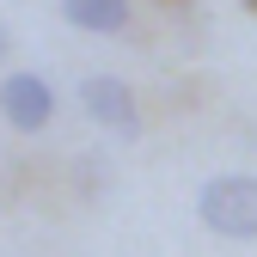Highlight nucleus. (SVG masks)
Returning a JSON list of instances; mask_svg holds the SVG:
<instances>
[{
  "label": "nucleus",
  "mask_w": 257,
  "mask_h": 257,
  "mask_svg": "<svg viewBox=\"0 0 257 257\" xmlns=\"http://www.w3.org/2000/svg\"><path fill=\"white\" fill-rule=\"evenodd\" d=\"M196 220L220 239H257V178L251 172H220L196 190Z\"/></svg>",
  "instance_id": "f257e3e1"
},
{
  "label": "nucleus",
  "mask_w": 257,
  "mask_h": 257,
  "mask_svg": "<svg viewBox=\"0 0 257 257\" xmlns=\"http://www.w3.org/2000/svg\"><path fill=\"white\" fill-rule=\"evenodd\" d=\"M0 116H7V128H19V135H43V128L55 122V86L43 74H7L0 80Z\"/></svg>",
  "instance_id": "f03ea898"
},
{
  "label": "nucleus",
  "mask_w": 257,
  "mask_h": 257,
  "mask_svg": "<svg viewBox=\"0 0 257 257\" xmlns=\"http://www.w3.org/2000/svg\"><path fill=\"white\" fill-rule=\"evenodd\" d=\"M80 110L98 122V128H110V135H128V141L141 135L135 92H128V80H116V74H86L80 80Z\"/></svg>",
  "instance_id": "7ed1b4c3"
},
{
  "label": "nucleus",
  "mask_w": 257,
  "mask_h": 257,
  "mask_svg": "<svg viewBox=\"0 0 257 257\" xmlns=\"http://www.w3.org/2000/svg\"><path fill=\"white\" fill-rule=\"evenodd\" d=\"M61 19L92 37H116L128 31V0H61Z\"/></svg>",
  "instance_id": "20e7f679"
},
{
  "label": "nucleus",
  "mask_w": 257,
  "mask_h": 257,
  "mask_svg": "<svg viewBox=\"0 0 257 257\" xmlns=\"http://www.w3.org/2000/svg\"><path fill=\"white\" fill-rule=\"evenodd\" d=\"M13 55V31H7V19H0V61Z\"/></svg>",
  "instance_id": "39448f33"
},
{
  "label": "nucleus",
  "mask_w": 257,
  "mask_h": 257,
  "mask_svg": "<svg viewBox=\"0 0 257 257\" xmlns=\"http://www.w3.org/2000/svg\"><path fill=\"white\" fill-rule=\"evenodd\" d=\"M245 7H251V13H257V0H245Z\"/></svg>",
  "instance_id": "423d86ee"
}]
</instances>
